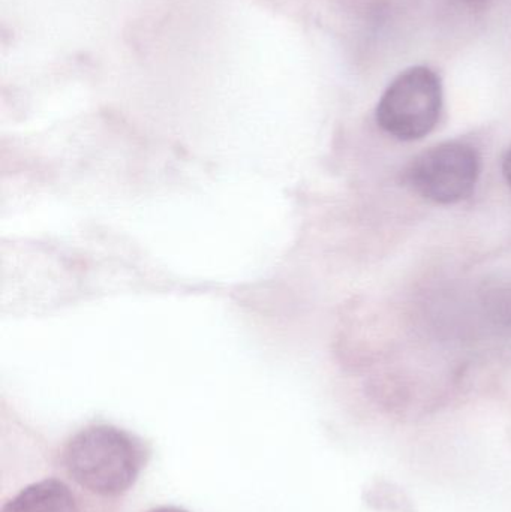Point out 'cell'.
Segmentation results:
<instances>
[{
    "label": "cell",
    "mask_w": 511,
    "mask_h": 512,
    "mask_svg": "<svg viewBox=\"0 0 511 512\" xmlns=\"http://www.w3.org/2000/svg\"><path fill=\"white\" fill-rule=\"evenodd\" d=\"M63 463L78 486L113 498L134 486L146 465V451L126 430L98 424L81 430L66 444Z\"/></svg>",
    "instance_id": "obj_1"
},
{
    "label": "cell",
    "mask_w": 511,
    "mask_h": 512,
    "mask_svg": "<svg viewBox=\"0 0 511 512\" xmlns=\"http://www.w3.org/2000/svg\"><path fill=\"white\" fill-rule=\"evenodd\" d=\"M443 111V86L428 66L405 69L387 87L377 107V123L390 137L422 140L434 131Z\"/></svg>",
    "instance_id": "obj_2"
},
{
    "label": "cell",
    "mask_w": 511,
    "mask_h": 512,
    "mask_svg": "<svg viewBox=\"0 0 511 512\" xmlns=\"http://www.w3.org/2000/svg\"><path fill=\"white\" fill-rule=\"evenodd\" d=\"M482 158L464 141H447L420 153L405 171V182L431 203L450 206L467 200L479 182Z\"/></svg>",
    "instance_id": "obj_3"
},
{
    "label": "cell",
    "mask_w": 511,
    "mask_h": 512,
    "mask_svg": "<svg viewBox=\"0 0 511 512\" xmlns=\"http://www.w3.org/2000/svg\"><path fill=\"white\" fill-rule=\"evenodd\" d=\"M2 512H83L71 489L59 480L38 481L24 487L3 505Z\"/></svg>",
    "instance_id": "obj_4"
},
{
    "label": "cell",
    "mask_w": 511,
    "mask_h": 512,
    "mask_svg": "<svg viewBox=\"0 0 511 512\" xmlns=\"http://www.w3.org/2000/svg\"><path fill=\"white\" fill-rule=\"evenodd\" d=\"M462 3H464L467 8L470 9H483L486 8V6L491 5V3H494L495 0H461Z\"/></svg>",
    "instance_id": "obj_5"
},
{
    "label": "cell",
    "mask_w": 511,
    "mask_h": 512,
    "mask_svg": "<svg viewBox=\"0 0 511 512\" xmlns=\"http://www.w3.org/2000/svg\"><path fill=\"white\" fill-rule=\"evenodd\" d=\"M503 174L511 188V147L507 150L506 156L503 159Z\"/></svg>",
    "instance_id": "obj_6"
},
{
    "label": "cell",
    "mask_w": 511,
    "mask_h": 512,
    "mask_svg": "<svg viewBox=\"0 0 511 512\" xmlns=\"http://www.w3.org/2000/svg\"><path fill=\"white\" fill-rule=\"evenodd\" d=\"M149 512H189V511L182 510V508H177V507H159V508H155V510H152Z\"/></svg>",
    "instance_id": "obj_7"
}]
</instances>
